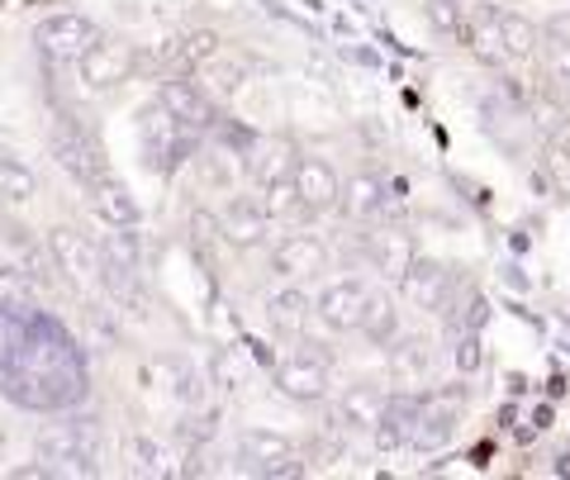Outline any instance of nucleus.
Instances as JSON below:
<instances>
[{"mask_svg":"<svg viewBox=\"0 0 570 480\" xmlns=\"http://www.w3.org/2000/svg\"><path fill=\"white\" fill-rule=\"evenodd\" d=\"M385 390L376 381H356L343 390V400H337V423L343 429H366L371 433V423L381 419V409H385Z\"/></svg>","mask_w":570,"mask_h":480,"instance_id":"20","label":"nucleus"},{"mask_svg":"<svg viewBox=\"0 0 570 480\" xmlns=\"http://www.w3.org/2000/svg\"><path fill=\"white\" fill-rule=\"evenodd\" d=\"M238 457L247 461V471H253V476H272L281 461H291V457H295V448H291V442H285L281 433L247 429V433L238 438Z\"/></svg>","mask_w":570,"mask_h":480,"instance_id":"21","label":"nucleus"},{"mask_svg":"<svg viewBox=\"0 0 570 480\" xmlns=\"http://www.w3.org/2000/svg\"><path fill=\"white\" fill-rule=\"evenodd\" d=\"M77 67H81L86 91H115V86H124L134 72V48L124 39H100L96 33V43L81 52Z\"/></svg>","mask_w":570,"mask_h":480,"instance_id":"6","label":"nucleus"},{"mask_svg":"<svg viewBox=\"0 0 570 480\" xmlns=\"http://www.w3.org/2000/svg\"><path fill=\"white\" fill-rule=\"evenodd\" d=\"M157 100H163L167 110L181 119L186 129H195V134L214 124V100H209L195 81H186V77H167V81H163V91H157Z\"/></svg>","mask_w":570,"mask_h":480,"instance_id":"16","label":"nucleus"},{"mask_svg":"<svg viewBox=\"0 0 570 480\" xmlns=\"http://www.w3.org/2000/svg\"><path fill=\"white\" fill-rule=\"evenodd\" d=\"M362 337H371V343H390V337L400 333V310L395 300H390L385 291H366V305H362Z\"/></svg>","mask_w":570,"mask_h":480,"instance_id":"25","label":"nucleus"},{"mask_svg":"<svg viewBox=\"0 0 570 480\" xmlns=\"http://www.w3.org/2000/svg\"><path fill=\"white\" fill-rule=\"evenodd\" d=\"M542 91L561 105V110H570V48H547L542 58Z\"/></svg>","mask_w":570,"mask_h":480,"instance_id":"28","label":"nucleus"},{"mask_svg":"<svg viewBox=\"0 0 570 480\" xmlns=\"http://www.w3.org/2000/svg\"><path fill=\"white\" fill-rule=\"evenodd\" d=\"M461 43H466L480 62L490 67H504L509 52H504V33H499V10L494 6H466V25H461Z\"/></svg>","mask_w":570,"mask_h":480,"instance_id":"13","label":"nucleus"},{"mask_svg":"<svg viewBox=\"0 0 570 480\" xmlns=\"http://www.w3.org/2000/svg\"><path fill=\"white\" fill-rule=\"evenodd\" d=\"M499 33H504V52L509 58H532L538 52V29H532V20H523V14H509L499 10Z\"/></svg>","mask_w":570,"mask_h":480,"instance_id":"30","label":"nucleus"},{"mask_svg":"<svg viewBox=\"0 0 570 480\" xmlns=\"http://www.w3.org/2000/svg\"><path fill=\"white\" fill-rule=\"evenodd\" d=\"M48 253H52V266H58L71 286H81V291L100 286L105 257H100V247L86 234H77V228H52V234H48Z\"/></svg>","mask_w":570,"mask_h":480,"instance_id":"3","label":"nucleus"},{"mask_svg":"<svg viewBox=\"0 0 570 480\" xmlns=\"http://www.w3.org/2000/svg\"><path fill=\"white\" fill-rule=\"evenodd\" d=\"M124 461H129L134 476H163L167 471V452L157 448L148 433H129V438H124Z\"/></svg>","mask_w":570,"mask_h":480,"instance_id":"29","label":"nucleus"},{"mask_svg":"<svg viewBox=\"0 0 570 480\" xmlns=\"http://www.w3.org/2000/svg\"><path fill=\"white\" fill-rule=\"evenodd\" d=\"M395 343V337H390ZM433 362H438V352L428 337H404V343L390 347V376H395L404 390H414V385H428V376H433Z\"/></svg>","mask_w":570,"mask_h":480,"instance_id":"19","label":"nucleus"},{"mask_svg":"<svg viewBox=\"0 0 570 480\" xmlns=\"http://www.w3.org/2000/svg\"><path fill=\"white\" fill-rule=\"evenodd\" d=\"M86 190H91V209H96V219L105 228H138V205H134V195L124 182H115V176H96Z\"/></svg>","mask_w":570,"mask_h":480,"instance_id":"18","label":"nucleus"},{"mask_svg":"<svg viewBox=\"0 0 570 480\" xmlns=\"http://www.w3.org/2000/svg\"><path fill=\"white\" fill-rule=\"evenodd\" d=\"M448 286H452V272L438 257H414V262H409V272L400 276L404 300L414 310H428V314L448 310Z\"/></svg>","mask_w":570,"mask_h":480,"instance_id":"9","label":"nucleus"},{"mask_svg":"<svg viewBox=\"0 0 570 480\" xmlns=\"http://www.w3.org/2000/svg\"><path fill=\"white\" fill-rule=\"evenodd\" d=\"M542 176L557 195H570V148L566 144H547L542 148Z\"/></svg>","mask_w":570,"mask_h":480,"instance_id":"33","label":"nucleus"},{"mask_svg":"<svg viewBox=\"0 0 570 480\" xmlns=\"http://www.w3.org/2000/svg\"><path fill=\"white\" fill-rule=\"evenodd\" d=\"M209 376H214V385L238 390V385L247 381V366L238 362V352H234V347H219V352H214V362H209Z\"/></svg>","mask_w":570,"mask_h":480,"instance_id":"36","label":"nucleus"},{"mask_svg":"<svg viewBox=\"0 0 570 480\" xmlns=\"http://www.w3.org/2000/svg\"><path fill=\"white\" fill-rule=\"evenodd\" d=\"M366 253H371V262H376L381 276L400 281V276L409 272V262L419 257V247H414V234H409V228L385 224V228H376V234L366 238Z\"/></svg>","mask_w":570,"mask_h":480,"instance_id":"15","label":"nucleus"},{"mask_svg":"<svg viewBox=\"0 0 570 480\" xmlns=\"http://www.w3.org/2000/svg\"><path fill=\"white\" fill-rule=\"evenodd\" d=\"M428 25L448 39H461V25H466V6L461 0H428Z\"/></svg>","mask_w":570,"mask_h":480,"instance_id":"34","label":"nucleus"},{"mask_svg":"<svg viewBox=\"0 0 570 480\" xmlns=\"http://www.w3.org/2000/svg\"><path fill=\"white\" fill-rule=\"evenodd\" d=\"M456 366H461V376H471V371L480 366V343H475V337H466V343H461V352H456Z\"/></svg>","mask_w":570,"mask_h":480,"instance_id":"38","label":"nucleus"},{"mask_svg":"<svg viewBox=\"0 0 570 480\" xmlns=\"http://www.w3.org/2000/svg\"><path fill=\"white\" fill-rule=\"evenodd\" d=\"M542 33H547V43L570 48V14H551V20L542 25Z\"/></svg>","mask_w":570,"mask_h":480,"instance_id":"37","label":"nucleus"},{"mask_svg":"<svg viewBox=\"0 0 570 480\" xmlns=\"http://www.w3.org/2000/svg\"><path fill=\"white\" fill-rule=\"evenodd\" d=\"M33 43H39L48 58H58V62H77L81 52L96 43V25L86 20V14L62 10V14H48V20L33 29Z\"/></svg>","mask_w":570,"mask_h":480,"instance_id":"7","label":"nucleus"},{"mask_svg":"<svg viewBox=\"0 0 570 480\" xmlns=\"http://www.w3.org/2000/svg\"><path fill=\"white\" fill-rule=\"evenodd\" d=\"M385 205V186L376 182L371 172H362V176H352V182L337 190V209L352 219V224H362V219H371L376 209Z\"/></svg>","mask_w":570,"mask_h":480,"instance_id":"24","label":"nucleus"},{"mask_svg":"<svg viewBox=\"0 0 570 480\" xmlns=\"http://www.w3.org/2000/svg\"><path fill=\"white\" fill-rule=\"evenodd\" d=\"M328 457H343V442H337V438H314L309 461H328Z\"/></svg>","mask_w":570,"mask_h":480,"instance_id":"39","label":"nucleus"},{"mask_svg":"<svg viewBox=\"0 0 570 480\" xmlns=\"http://www.w3.org/2000/svg\"><path fill=\"white\" fill-rule=\"evenodd\" d=\"M214 228L234 243V247H262L266 238H272V219H266V209L257 200H243V195H234V200L224 205V215L214 219Z\"/></svg>","mask_w":570,"mask_h":480,"instance_id":"12","label":"nucleus"},{"mask_svg":"<svg viewBox=\"0 0 570 480\" xmlns=\"http://www.w3.org/2000/svg\"><path fill=\"white\" fill-rule=\"evenodd\" d=\"M0 195H6V200H14V205L33 200V172L20 167L14 157H0Z\"/></svg>","mask_w":570,"mask_h":480,"instance_id":"31","label":"nucleus"},{"mask_svg":"<svg viewBox=\"0 0 570 480\" xmlns=\"http://www.w3.org/2000/svg\"><path fill=\"white\" fill-rule=\"evenodd\" d=\"M205 81H200V91L209 96V100H228V96H238V86H243V62H228V58H219L214 52L209 62H200L195 67Z\"/></svg>","mask_w":570,"mask_h":480,"instance_id":"27","label":"nucleus"},{"mask_svg":"<svg viewBox=\"0 0 570 480\" xmlns=\"http://www.w3.org/2000/svg\"><path fill=\"white\" fill-rule=\"evenodd\" d=\"M48 148H52V157L77 176L81 186H91L96 176H105V167H100V148L96 144H86V138L77 134V129H67V124H52V134H48Z\"/></svg>","mask_w":570,"mask_h":480,"instance_id":"14","label":"nucleus"},{"mask_svg":"<svg viewBox=\"0 0 570 480\" xmlns=\"http://www.w3.org/2000/svg\"><path fill=\"white\" fill-rule=\"evenodd\" d=\"M0 347H10V324L6 319H0Z\"/></svg>","mask_w":570,"mask_h":480,"instance_id":"40","label":"nucleus"},{"mask_svg":"<svg viewBox=\"0 0 570 480\" xmlns=\"http://www.w3.org/2000/svg\"><path fill=\"white\" fill-rule=\"evenodd\" d=\"M414 414H419V395H390L381 419L371 423V442L376 452H400L409 448V429H414Z\"/></svg>","mask_w":570,"mask_h":480,"instance_id":"17","label":"nucleus"},{"mask_svg":"<svg viewBox=\"0 0 570 480\" xmlns=\"http://www.w3.org/2000/svg\"><path fill=\"white\" fill-rule=\"evenodd\" d=\"M461 429V390L452 395H433V400H419V414H414V429H409V448L433 457L442 452Z\"/></svg>","mask_w":570,"mask_h":480,"instance_id":"4","label":"nucleus"},{"mask_svg":"<svg viewBox=\"0 0 570 480\" xmlns=\"http://www.w3.org/2000/svg\"><path fill=\"white\" fill-rule=\"evenodd\" d=\"M214 52H219V33H214V29H195L190 39H181V67H186V72H195V67L209 62Z\"/></svg>","mask_w":570,"mask_h":480,"instance_id":"35","label":"nucleus"},{"mask_svg":"<svg viewBox=\"0 0 570 480\" xmlns=\"http://www.w3.org/2000/svg\"><path fill=\"white\" fill-rule=\"evenodd\" d=\"M291 182H295V200L305 205L309 215H328V209H337V190H343V182H337V172L324 163V157L299 153Z\"/></svg>","mask_w":570,"mask_h":480,"instance_id":"8","label":"nucleus"},{"mask_svg":"<svg viewBox=\"0 0 570 480\" xmlns=\"http://www.w3.org/2000/svg\"><path fill=\"white\" fill-rule=\"evenodd\" d=\"M276 390L295 404H314L328 395V352H314L309 343L291 352L281 366H276Z\"/></svg>","mask_w":570,"mask_h":480,"instance_id":"5","label":"nucleus"},{"mask_svg":"<svg viewBox=\"0 0 570 480\" xmlns=\"http://www.w3.org/2000/svg\"><path fill=\"white\" fill-rule=\"evenodd\" d=\"M328 262V247L324 238L314 234H285L276 247H272V272L281 281H305V276H318Z\"/></svg>","mask_w":570,"mask_h":480,"instance_id":"10","label":"nucleus"},{"mask_svg":"<svg viewBox=\"0 0 570 480\" xmlns=\"http://www.w3.org/2000/svg\"><path fill=\"white\" fill-rule=\"evenodd\" d=\"M366 291L362 281H333V286H324V295L314 300V314L324 319V324L333 333H356V324H362V305H366Z\"/></svg>","mask_w":570,"mask_h":480,"instance_id":"11","label":"nucleus"},{"mask_svg":"<svg viewBox=\"0 0 570 480\" xmlns=\"http://www.w3.org/2000/svg\"><path fill=\"white\" fill-rule=\"evenodd\" d=\"M100 257H105V272L138 276V266H142L138 234H129V228H110V234H105V243H100Z\"/></svg>","mask_w":570,"mask_h":480,"instance_id":"26","label":"nucleus"},{"mask_svg":"<svg viewBox=\"0 0 570 480\" xmlns=\"http://www.w3.org/2000/svg\"><path fill=\"white\" fill-rule=\"evenodd\" d=\"M138 144L153 172H176L195 153V129H186L163 100H148L138 110Z\"/></svg>","mask_w":570,"mask_h":480,"instance_id":"1","label":"nucleus"},{"mask_svg":"<svg viewBox=\"0 0 570 480\" xmlns=\"http://www.w3.org/2000/svg\"><path fill=\"white\" fill-rule=\"evenodd\" d=\"M295 157L299 153L285 144V138H266V144H257L247 172H253L257 186H276V182H291V176H295Z\"/></svg>","mask_w":570,"mask_h":480,"instance_id":"22","label":"nucleus"},{"mask_svg":"<svg viewBox=\"0 0 570 480\" xmlns=\"http://www.w3.org/2000/svg\"><path fill=\"white\" fill-rule=\"evenodd\" d=\"M39 461H52V476H96L100 433L91 423H58V429L39 433Z\"/></svg>","mask_w":570,"mask_h":480,"instance_id":"2","label":"nucleus"},{"mask_svg":"<svg viewBox=\"0 0 570 480\" xmlns=\"http://www.w3.org/2000/svg\"><path fill=\"white\" fill-rule=\"evenodd\" d=\"M566 115H570V110H561V105L551 100L547 91H542V96H538V100H532L528 110H523V119H528L538 134H566Z\"/></svg>","mask_w":570,"mask_h":480,"instance_id":"32","label":"nucleus"},{"mask_svg":"<svg viewBox=\"0 0 570 480\" xmlns=\"http://www.w3.org/2000/svg\"><path fill=\"white\" fill-rule=\"evenodd\" d=\"M309 300L299 295L295 286L276 291L272 300H266V319H272V333L276 337H305V324H309Z\"/></svg>","mask_w":570,"mask_h":480,"instance_id":"23","label":"nucleus"}]
</instances>
